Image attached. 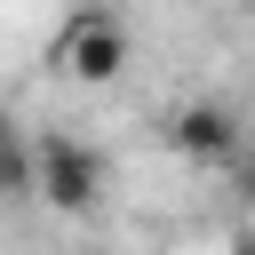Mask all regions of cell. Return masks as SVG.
Listing matches in <instances>:
<instances>
[{"instance_id":"obj_4","label":"cell","mask_w":255,"mask_h":255,"mask_svg":"<svg viewBox=\"0 0 255 255\" xmlns=\"http://www.w3.org/2000/svg\"><path fill=\"white\" fill-rule=\"evenodd\" d=\"M8 191H32V151H24L16 120L0 112V199H8Z\"/></svg>"},{"instance_id":"obj_2","label":"cell","mask_w":255,"mask_h":255,"mask_svg":"<svg viewBox=\"0 0 255 255\" xmlns=\"http://www.w3.org/2000/svg\"><path fill=\"white\" fill-rule=\"evenodd\" d=\"M48 64H56L64 80H80V88H104V80L128 72V24H120L112 8H72L64 32L48 40Z\"/></svg>"},{"instance_id":"obj_3","label":"cell","mask_w":255,"mask_h":255,"mask_svg":"<svg viewBox=\"0 0 255 255\" xmlns=\"http://www.w3.org/2000/svg\"><path fill=\"white\" fill-rule=\"evenodd\" d=\"M167 143L191 167H223V159H239V112L231 104H183L167 120Z\"/></svg>"},{"instance_id":"obj_1","label":"cell","mask_w":255,"mask_h":255,"mask_svg":"<svg viewBox=\"0 0 255 255\" xmlns=\"http://www.w3.org/2000/svg\"><path fill=\"white\" fill-rule=\"evenodd\" d=\"M24 151H32V199H48L56 215H88V207L104 199V151H96V143L48 128V135H32Z\"/></svg>"}]
</instances>
